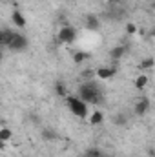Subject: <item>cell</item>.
Masks as SVG:
<instances>
[{
  "instance_id": "17",
  "label": "cell",
  "mask_w": 155,
  "mask_h": 157,
  "mask_svg": "<svg viewBox=\"0 0 155 157\" xmlns=\"http://www.w3.org/2000/svg\"><path fill=\"white\" fill-rule=\"evenodd\" d=\"M55 91H57V95H59V97H66V93H68V90H66V84L59 80V82L55 84Z\"/></svg>"
},
{
  "instance_id": "13",
  "label": "cell",
  "mask_w": 155,
  "mask_h": 157,
  "mask_svg": "<svg viewBox=\"0 0 155 157\" xmlns=\"http://www.w3.org/2000/svg\"><path fill=\"white\" fill-rule=\"evenodd\" d=\"M124 53H126V49H124L122 46H117V48H113V49L110 51V57H112L113 60H119V59H122Z\"/></svg>"
},
{
  "instance_id": "5",
  "label": "cell",
  "mask_w": 155,
  "mask_h": 157,
  "mask_svg": "<svg viewBox=\"0 0 155 157\" xmlns=\"http://www.w3.org/2000/svg\"><path fill=\"white\" fill-rule=\"evenodd\" d=\"M148 110H150V99H148V97H141V99L135 102V106H133V112H135V115H139V117L146 115Z\"/></svg>"
},
{
  "instance_id": "22",
  "label": "cell",
  "mask_w": 155,
  "mask_h": 157,
  "mask_svg": "<svg viewBox=\"0 0 155 157\" xmlns=\"http://www.w3.org/2000/svg\"><path fill=\"white\" fill-rule=\"evenodd\" d=\"M152 9H155V0H152Z\"/></svg>"
},
{
  "instance_id": "12",
  "label": "cell",
  "mask_w": 155,
  "mask_h": 157,
  "mask_svg": "<svg viewBox=\"0 0 155 157\" xmlns=\"http://www.w3.org/2000/svg\"><path fill=\"white\" fill-rule=\"evenodd\" d=\"M59 135H57V132L55 130H51V128H44L42 130V139L44 141H53V139H57Z\"/></svg>"
},
{
  "instance_id": "8",
  "label": "cell",
  "mask_w": 155,
  "mask_h": 157,
  "mask_svg": "<svg viewBox=\"0 0 155 157\" xmlns=\"http://www.w3.org/2000/svg\"><path fill=\"white\" fill-rule=\"evenodd\" d=\"M11 18H13V24H15L17 28H20V29H24V28H26V17H24L18 9H15V11H13Z\"/></svg>"
},
{
  "instance_id": "15",
  "label": "cell",
  "mask_w": 155,
  "mask_h": 157,
  "mask_svg": "<svg viewBox=\"0 0 155 157\" xmlns=\"http://www.w3.org/2000/svg\"><path fill=\"white\" fill-rule=\"evenodd\" d=\"M84 157H106V154L100 150V148H88Z\"/></svg>"
},
{
  "instance_id": "9",
  "label": "cell",
  "mask_w": 155,
  "mask_h": 157,
  "mask_svg": "<svg viewBox=\"0 0 155 157\" xmlns=\"http://www.w3.org/2000/svg\"><path fill=\"white\" fill-rule=\"evenodd\" d=\"M102 122H104V113H102V112L95 110V112L89 115V124H91V126H99V124H102Z\"/></svg>"
},
{
  "instance_id": "1",
  "label": "cell",
  "mask_w": 155,
  "mask_h": 157,
  "mask_svg": "<svg viewBox=\"0 0 155 157\" xmlns=\"http://www.w3.org/2000/svg\"><path fill=\"white\" fill-rule=\"evenodd\" d=\"M77 95L82 101H86L88 104H102V102H104V91H102V88L99 86V82H97L95 78L84 80V82L78 86Z\"/></svg>"
},
{
  "instance_id": "11",
  "label": "cell",
  "mask_w": 155,
  "mask_h": 157,
  "mask_svg": "<svg viewBox=\"0 0 155 157\" xmlns=\"http://www.w3.org/2000/svg\"><path fill=\"white\" fill-rule=\"evenodd\" d=\"M89 57H91V55L86 53V51H75V53H73V62H75V64H82V62L88 60Z\"/></svg>"
},
{
  "instance_id": "16",
  "label": "cell",
  "mask_w": 155,
  "mask_h": 157,
  "mask_svg": "<svg viewBox=\"0 0 155 157\" xmlns=\"http://www.w3.org/2000/svg\"><path fill=\"white\" fill-rule=\"evenodd\" d=\"M148 86V77L146 75H139V77L135 78V88L137 90H144Z\"/></svg>"
},
{
  "instance_id": "23",
  "label": "cell",
  "mask_w": 155,
  "mask_h": 157,
  "mask_svg": "<svg viewBox=\"0 0 155 157\" xmlns=\"http://www.w3.org/2000/svg\"><path fill=\"white\" fill-rule=\"evenodd\" d=\"M106 157H110V155H106Z\"/></svg>"
},
{
  "instance_id": "6",
  "label": "cell",
  "mask_w": 155,
  "mask_h": 157,
  "mask_svg": "<svg viewBox=\"0 0 155 157\" xmlns=\"http://www.w3.org/2000/svg\"><path fill=\"white\" fill-rule=\"evenodd\" d=\"M95 77L100 78V80H108V78L115 77L117 75V68L115 66H112V68H108V66H102V68H99V70H95Z\"/></svg>"
},
{
  "instance_id": "4",
  "label": "cell",
  "mask_w": 155,
  "mask_h": 157,
  "mask_svg": "<svg viewBox=\"0 0 155 157\" xmlns=\"http://www.w3.org/2000/svg\"><path fill=\"white\" fill-rule=\"evenodd\" d=\"M28 44H29V40H28V37L26 35H22V33H15V37H13V40L9 42V49L11 51H24L26 48H28Z\"/></svg>"
},
{
  "instance_id": "7",
  "label": "cell",
  "mask_w": 155,
  "mask_h": 157,
  "mask_svg": "<svg viewBox=\"0 0 155 157\" xmlns=\"http://www.w3.org/2000/svg\"><path fill=\"white\" fill-rule=\"evenodd\" d=\"M84 26H86L88 31H97V29L100 28V20H99V17H95V15H88V17L84 18Z\"/></svg>"
},
{
  "instance_id": "19",
  "label": "cell",
  "mask_w": 155,
  "mask_h": 157,
  "mask_svg": "<svg viewBox=\"0 0 155 157\" xmlns=\"http://www.w3.org/2000/svg\"><path fill=\"white\" fill-rule=\"evenodd\" d=\"M113 122H115L117 126H124L128 122V117L124 113H117V115H113Z\"/></svg>"
},
{
  "instance_id": "10",
  "label": "cell",
  "mask_w": 155,
  "mask_h": 157,
  "mask_svg": "<svg viewBox=\"0 0 155 157\" xmlns=\"http://www.w3.org/2000/svg\"><path fill=\"white\" fill-rule=\"evenodd\" d=\"M13 37H15V31H11V29L4 28V29H2V35H0V40H2V44L7 48V46H9V42L13 40Z\"/></svg>"
},
{
  "instance_id": "20",
  "label": "cell",
  "mask_w": 155,
  "mask_h": 157,
  "mask_svg": "<svg viewBox=\"0 0 155 157\" xmlns=\"http://www.w3.org/2000/svg\"><path fill=\"white\" fill-rule=\"evenodd\" d=\"M126 33H128V35H135V33H137V26L131 24V22L126 24Z\"/></svg>"
},
{
  "instance_id": "14",
  "label": "cell",
  "mask_w": 155,
  "mask_h": 157,
  "mask_svg": "<svg viewBox=\"0 0 155 157\" xmlns=\"http://www.w3.org/2000/svg\"><path fill=\"white\" fill-rule=\"evenodd\" d=\"M11 137H13V132H11L7 126H2V128H0V141L6 143V141H9Z\"/></svg>"
},
{
  "instance_id": "3",
  "label": "cell",
  "mask_w": 155,
  "mask_h": 157,
  "mask_svg": "<svg viewBox=\"0 0 155 157\" xmlns=\"http://www.w3.org/2000/svg\"><path fill=\"white\" fill-rule=\"evenodd\" d=\"M77 39V29L73 26H62L59 29V40L64 44H73Z\"/></svg>"
},
{
  "instance_id": "18",
  "label": "cell",
  "mask_w": 155,
  "mask_h": 157,
  "mask_svg": "<svg viewBox=\"0 0 155 157\" xmlns=\"http://www.w3.org/2000/svg\"><path fill=\"white\" fill-rule=\"evenodd\" d=\"M153 64H155V60L152 59V57H148V59H142L139 66H141V70H152V68H153Z\"/></svg>"
},
{
  "instance_id": "2",
  "label": "cell",
  "mask_w": 155,
  "mask_h": 157,
  "mask_svg": "<svg viewBox=\"0 0 155 157\" xmlns=\"http://www.w3.org/2000/svg\"><path fill=\"white\" fill-rule=\"evenodd\" d=\"M66 102H68V108H70V112L78 119H86L88 117V113H89V104L86 102V101H82L78 95H70V97H66Z\"/></svg>"
},
{
  "instance_id": "21",
  "label": "cell",
  "mask_w": 155,
  "mask_h": 157,
  "mask_svg": "<svg viewBox=\"0 0 155 157\" xmlns=\"http://www.w3.org/2000/svg\"><path fill=\"white\" fill-rule=\"evenodd\" d=\"M150 37H155V28L152 29V31H150Z\"/></svg>"
}]
</instances>
